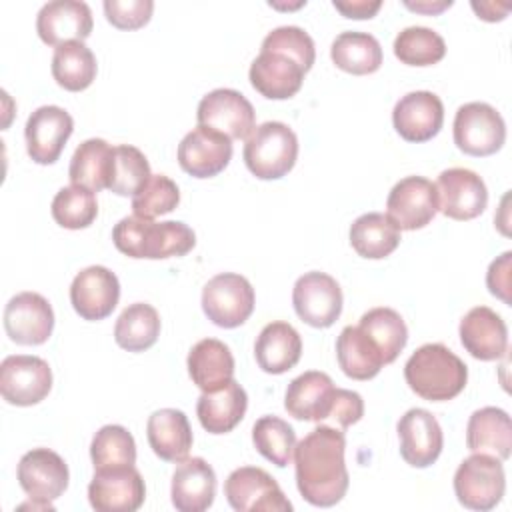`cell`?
<instances>
[{
  "label": "cell",
  "mask_w": 512,
  "mask_h": 512,
  "mask_svg": "<svg viewBox=\"0 0 512 512\" xmlns=\"http://www.w3.org/2000/svg\"><path fill=\"white\" fill-rule=\"evenodd\" d=\"M146 486L134 466L94 470L88 500L96 512H134L144 504Z\"/></svg>",
  "instance_id": "obj_13"
},
{
  "label": "cell",
  "mask_w": 512,
  "mask_h": 512,
  "mask_svg": "<svg viewBox=\"0 0 512 512\" xmlns=\"http://www.w3.org/2000/svg\"><path fill=\"white\" fill-rule=\"evenodd\" d=\"M146 436L152 452L166 462H182L192 448V428L188 416L176 408H160L150 414Z\"/></svg>",
  "instance_id": "obj_27"
},
{
  "label": "cell",
  "mask_w": 512,
  "mask_h": 512,
  "mask_svg": "<svg viewBox=\"0 0 512 512\" xmlns=\"http://www.w3.org/2000/svg\"><path fill=\"white\" fill-rule=\"evenodd\" d=\"M404 6L408 10H414V12H420V14H440L444 12L446 8L452 6V0H420V2H410V0H404Z\"/></svg>",
  "instance_id": "obj_51"
},
{
  "label": "cell",
  "mask_w": 512,
  "mask_h": 512,
  "mask_svg": "<svg viewBox=\"0 0 512 512\" xmlns=\"http://www.w3.org/2000/svg\"><path fill=\"white\" fill-rule=\"evenodd\" d=\"M72 132L74 120L64 108L52 104L36 108L28 116L24 128L28 156L42 166L54 164L60 158Z\"/></svg>",
  "instance_id": "obj_16"
},
{
  "label": "cell",
  "mask_w": 512,
  "mask_h": 512,
  "mask_svg": "<svg viewBox=\"0 0 512 512\" xmlns=\"http://www.w3.org/2000/svg\"><path fill=\"white\" fill-rule=\"evenodd\" d=\"M4 330L16 344H44L54 330V310L42 294L20 292L4 308Z\"/></svg>",
  "instance_id": "obj_15"
},
{
  "label": "cell",
  "mask_w": 512,
  "mask_h": 512,
  "mask_svg": "<svg viewBox=\"0 0 512 512\" xmlns=\"http://www.w3.org/2000/svg\"><path fill=\"white\" fill-rule=\"evenodd\" d=\"M90 458H92L94 470L134 466L136 464L134 436L120 424H106L92 438Z\"/></svg>",
  "instance_id": "obj_39"
},
{
  "label": "cell",
  "mask_w": 512,
  "mask_h": 512,
  "mask_svg": "<svg viewBox=\"0 0 512 512\" xmlns=\"http://www.w3.org/2000/svg\"><path fill=\"white\" fill-rule=\"evenodd\" d=\"M332 62L354 76L372 74L382 66V46L368 32H340L330 46Z\"/></svg>",
  "instance_id": "obj_35"
},
{
  "label": "cell",
  "mask_w": 512,
  "mask_h": 512,
  "mask_svg": "<svg viewBox=\"0 0 512 512\" xmlns=\"http://www.w3.org/2000/svg\"><path fill=\"white\" fill-rule=\"evenodd\" d=\"M454 144L468 156H492L506 142L502 114L486 102H468L454 116Z\"/></svg>",
  "instance_id": "obj_6"
},
{
  "label": "cell",
  "mask_w": 512,
  "mask_h": 512,
  "mask_svg": "<svg viewBox=\"0 0 512 512\" xmlns=\"http://www.w3.org/2000/svg\"><path fill=\"white\" fill-rule=\"evenodd\" d=\"M512 270V252H504L502 256H498L496 260H492V264L488 266L486 272V284L490 294H494L496 298H500L504 304H512L510 298V272Z\"/></svg>",
  "instance_id": "obj_48"
},
{
  "label": "cell",
  "mask_w": 512,
  "mask_h": 512,
  "mask_svg": "<svg viewBox=\"0 0 512 512\" xmlns=\"http://www.w3.org/2000/svg\"><path fill=\"white\" fill-rule=\"evenodd\" d=\"M52 218L56 224L68 230L88 228L98 216V202L92 190L84 186H64L56 192L52 206Z\"/></svg>",
  "instance_id": "obj_42"
},
{
  "label": "cell",
  "mask_w": 512,
  "mask_h": 512,
  "mask_svg": "<svg viewBox=\"0 0 512 512\" xmlns=\"http://www.w3.org/2000/svg\"><path fill=\"white\" fill-rule=\"evenodd\" d=\"M400 240V228L382 212H366L350 226V246L368 260L390 256Z\"/></svg>",
  "instance_id": "obj_33"
},
{
  "label": "cell",
  "mask_w": 512,
  "mask_h": 512,
  "mask_svg": "<svg viewBox=\"0 0 512 512\" xmlns=\"http://www.w3.org/2000/svg\"><path fill=\"white\" fill-rule=\"evenodd\" d=\"M400 456L414 468L434 464L444 446V434L436 416L424 408H410L398 420Z\"/></svg>",
  "instance_id": "obj_20"
},
{
  "label": "cell",
  "mask_w": 512,
  "mask_h": 512,
  "mask_svg": "<svg viewBox=\"0 0 512 512\" xmlns=\"http://www.w3.org/2000/svg\"><path fill=\"white\" fill-rule=\"evenodd\" d=\"M160 336V314L146 302H134L122 310L114 326V340L128 352H144Z\"/></svg>",
  "instance_id": "obj_37"
},
{
  "label": "cell",
  "mask_w": 512,
  "mask_h": 512,
  "mask_svg": "<svg viewBox=\"0 0 512 512\" xmlns=\"http://www.w3.org/2000/svg\"><path fill=\"white\" fill-rule=\"evenodd\" d=\"M232 160V140L212 128L196 126L178 144V164L194 178H212Z\"/></svg>",
  "instance_id": "obj_19"
},
{
  "label": "cell",
  "mask_w": 512,
  "mask_h": 512,
  "mask_svg": "<svg viewBox=\"0 0 512 512\" xmlns=\"http://www.w3.org/2000/svg\"><path fill=\"white\" fill-rule=\"evenodd\" d=\"M438 212L436 184L424 176H406L396 182L386 198V216L400 230H420Z\"/></svg>",
  "instance_id": "obj_12"
},
{
  "label": "cell",
  "mask_w": 512,
  "mask_h": 512,
  "mask_svg": "<svg viewBox=\"0 0 512 512\" xmlns=\"http://www.w3.org/2000/svg\"><path fill=\"white\" fill-rule=\"evenodd\" d=\"M358 326L376 344L384 364L394 362L408 342V328L404 318L386 306L364 312Z\"/></svg>",
  "instance_id": "obj_38"
},
{
  "label": "cell",
  "mask_w": 512,
  "mask_h": 512,
  "mask_svg": "<svg viewBox=\"0 0 512 512\" xmlns=\"http://www.w3.org/2000/svg\"><path fill=\"white\" fill-rule=\"evenodd\" d=\"M52 390V370L40 356L14 354L0 364V394L12 406H34Z\"/></svg>",
  "instance_id": "obj_9"
},
{
  "label": "cell",
  "mask_w": 512,
  "mask_h": 512,
  "mask_svg": "<svg viewBox=\"0 0 512 512\" xmlns=\"http://www.w3.org/2000/svg\"><path fill=\"white\" fill-rule=\"evenodd\" d=\"M260 50L282 52V54L294 58L304 68V72H308L312 68L314 60H316L314 40L300 26H278V28H274L262 40Z\"/></svg>",
  "instance_id": "obj_45"
},
{
  "label": "cell",
  "mask_w": 512,
  "mask_h": 512,
  "mask_svg": "<svg viewBox=\"0 0 512 512\" xmlns=\"http://www.w3.org/2000/svg\"><path fill=\"white\" fill-rule=\"evenodd\" d=\"M180 202V190L164 174H152L146 184L132 196V212L140 218H156L172 212Z\"/></svg>",
  "instance_id": "obj_44"
},
{
  "label": "cell",
  "mask_w": 512,
  "mask_h": 512,
  "mask_svg": "<svg viewBox=\"0 0 512 512\" xmlns=\"http://www.w3.org/2000/svg\"><path fill=\"white\" fill-rule=\"evenodd\" d=\"M254 302L252 284L236 272L216 274L202 288V310L220 328L242 326L250 318Z\"/></svg>",
  "instance_id": "obj_7"
},
{
  "label": "cell",
  "mask_w": 512,
  "mask_h": 512,
  "mask_svg": "<svg viewBox=\"0 0 512 512\" xmlns=\"http://www.w3.org/2000/svg\"><path fill=\"white\" fill-rule=\"evenodd\" d=\"M224 496L236 512H290L292 502L278 482L258 466H240L224 482Z\"/></svg>",
  "instance_id": "obj_8"
},
{
  "label": "cell",
  "mask_w": 512,
  "mask_h": 512,
  "mask_svg": "<svg viewBox=\"0 0 512 512\" xmlns=\"http://www.w3.org/2000/svg\"><path fill=\"white\" fill-rule=\"evenodd\" d=\"M292 306L308 326L328 328L342 314V288L326 272H306L292 288Z\"/></svg>",
  "instance_id": "obj_10"
},
{
  "label": "cell",
  "mask_w": 512,
  "mask_h": 512,
  "mask_svg": "<svg viewBox=\"0 0 512 512\" xmlns=\"http://www.w3.org/2000/svg\"><path fill=\"white\" fill-rule=\"evenodd\" d=\"M92 12L80 0L46 2L36 16V32L48 46H62L66 42H84L92 32Z\"/></svg>",
  "instance_id": "obj_22"
},
{
  "label": "cell",
  "mask_w": 512,
  "mask_h": 512,
  "mask_svg": "<svg viewBox=\"0 0 512 512\" xmlns=\"http://www.w3.org/2000/svg\"><path fill=\"white\" fill-rule=\"evenodd\" d=\"M254 448L278 468H284L292 462L296 432L294 428L278 416H262L252 426Z\"/></svg>",
  "instance_id": "obj_41"
},
{
  "label": "cell",
  "mask_w": 512,
  "mask_h": 512,
  "mask_svg": "<svg viewBox=\"0 0 512 512\" xmlns=\"http://www.w3.org/2000/svg\"><path fill=\"white\" fill-rule=\"evenodd\" d=\"M334 394L336 386L326 372L308 370L288 384L284 408L296 420L320 422L330 418Z\"/></svg>",
  "instance_id": "obj_25"
},
{
  "label": "cell",
  "mask_w": 512,
  "mask_h": 512,
  "mask_svg": "<svg viewBox=\"0 0 512 512\" xmlns=\"http://www.w3.org/2000/svg\"><path fill=\"white\" fill-rule=\"evenodd\" d=\"M364 416V400L358 392L336 388L334 404L330 410V418H334L342 428L356 424Z\"/></svg>",
  "instance_id": "obj_47"
},
{
  "label": "cell",
  "mask_w": 512,
  "mask_h": 512,
  "mask_svg": "<svg viewBox=\"0 0 512 512\" xmlns=\"http://www.w3.org/2000/svg\"><path fill=\"white\" fill-rule=\"evenodd\" d=\"M152 0H106V20L118 30H138L152 18Z\"/></svg>",
  "instance_id": "obj_46"
},
{
  "label": "cell",
  "mask_w": 512,
  "mask_h": 512,
  "mask_svg": "<svg viewBox=\"0 0 512 512\" xmlns=\"http://www.w3.org/2000/svg\"><path fill=\"white\" fill-rule=\"evenodd\" d=\"M172 504L180 512H204L216 496L214 468L200 456L178 462L170 486Z\"/></svg>",
  "instance_id": "obj_26"
},
{
  "label": "cell",
  "mask_w": 512,
  "mask_h": 512,
  "mask_svg": "<svg viewBox=\"0 0 512 512\" xmlns=\"http://www.w3.org/2000/svg\"><path fill=\"white\" fill-rule=\"evenodd\" d=\"M248 408L246 390L232 378L214 392H202L196 402V416L210 434H226L234 430Z\"/></svg>",
  "instance_id": "obj_28"
},
{
  "label": "cell",
  "mask_w": 512,
  "mask_h": 512,
  "mask_svg": "<svg viewBox=\"0 0 512 512\" xmlns=\"http://www.w3.org/2000/svg\"><path fill=\"white\" fill-rule=\"evenodd\" d=\"M336 358L342 372L352 380H370L384 366L380 350L360 326L342 328L336 340Z\"/></svg>",
  "instance_id": "obj_34"
},
{
  "label": "cell",
  "mask_w": 512,
  "mask_h": 512,
  "mask_svg": "<svg viewBox=\"0 0 512 512\" xmlns=\"http://www.w3.org/2000/svg\"><path fill=\"white\" fill-rule=\"evenodd\" d=\"M394 56L408 66H432L446 54L444 38L426 26H408L394 38Z\"/></svg>",
  "instance_id": "obj_40"
},
{
  "label": "cell",
  "mask_w": 512,
  "mask_h": 512,
  "mask_svg": "<svg viewBox=\"0 0 512 512\" xmlns=\"http://www.w3.org/2000/svg\"><path fill=\"white\" fill-rule=\"evenodd\" d=\"M438 210L452 220H472L486 210L488 190L484 180L468 168L442 170L436 180Z\"/></svg>",
  "instance_id": "obj_17"
},
{
  "label": "cell",
  "mask_w": 512,
  "mask_h": 512,
  "mask_svg": "<svg viewBox=\"0 0 512 512\" xmlns=\"http://www.w3.org/2000/svg\"><path fill=\"white\" fill-rule=\"evenodd\" d=\"M254 356L266 374H284L298 364L302 356V338L292 324L282 320L270 322L256 338Z\"/></svg>",
  "instance_id": "obj_29"
},
{
  "label": "cell",
  "mask_w": 512,
  "mask_h": 512,
  "mask_svg": "<svg viewBox=\"0 0 512 512\" xmlns=\"http://www.w3.org/2000/svg\"><path fill=\"white\" fill-rule=\"evenodd\" d=\"M406 384L430 402L456 398L468 382V366L448 346L430 342L420 346L404 364Z\"/></svg>",
  "instance_id": "obj_3"
},
{
  "label": "cell",
  "mask_w": 512,
  "mask_h": 512,
  "mask_svg": "<svg viewBox=\"0 0 512 512\" xmlns=\"http://www.w3.org/2000/svg\"><path fill=\"white\" fill-rule=\"evenodd\" d=\"M466 446L470 452L508 460L512 452V422L506 410L484 406L468 418Z\"/></svg>",
  "instance_id": "obj_30"
},
{
  "label": "cell",
  "mask_w": 512,
  "mask_h": 512,
  "mask_svg": "<svg viewBox=\"0 0 512 512\" xmlns=\"http://www.w3.org/2000/svg\"><path fill=\"white\" fill-rule=\"evenodd\" d=\"M114 168V148L102 138L84 140L70 158L68 176L76 186H84L92 192L108 188Z\"/></svg>",
  "instance_id": "obj_32"
},
{
  "label": "cell",
  "mask_w": 512,
  "mask_h": 512,
  "mask_svg": "<svg viewBox=\"0 0 512 512\" xmlns=\"http://www.w3.org/2000/svg\"><path fill=\"white\" fill-rule=\"evenodd\" d=\"M198 126H206L226 134L230 140H242L256 128V112L250 100L232 88H216L208 92L196 110Z\"/></svg>",
  "instance_id": "obj_11"
},
{
  "label": "cell",
  "mask_w": 512,
  "mask_h": 512,
  "mask_svg": "<svg viewBox=\"0 0 512 512\" xmlns=\"http://www.w3.org/2000/svg\"><path fill=\"white\" fill-rule=\"evenodd\" d=\"M114 246L130 258L164 260L184 256L196 246L194 230L180 220L152 222L136 214L124 216L112 230Z\"/></svg>",
  "instance_id": "obj_2"
},
{
  "label": "cell",
  "mask_w": 512,
  "mask_h": 512,
  "mask_svg": "<svg viewBox=\"0 0 512 512\" xmlns=\"http://www.w3.org/2000/svg\"><path fill=\"white\" fill-rule=\"evenodd\" d=\"M344 450V432L326 424L316 426L294 446L296 486L308 504L330 508L344 498L350 484Z\"/></svg>",
  "instance_id": "obj_1"
},
{
  "label": "cell",
  "mask_w": 512,
  "mask_h": 512,
  "mask_svg": "<svg viewBox=\"0 0 512 512\" xmlns=\"http://www.w3.org/2000/svg\"><path fill=\"white\" fill-rule=\"evenodd\" d=\"M332 4H334V8H336L344 18H354V20L374 18L376 12H378L380 6H382L380 0H348V2L334 0Z\"/></svg>",
  "instance_id": "obj_49"
},
{
  "label": "cell",
  "mask_w": 512,
  "mask_h": 512,
  "mask_svg": "<svg viewBox=\"0 0 512 512\" xmlns=\"http://www.w3.org/2000/svg\"><path fill=\"white\" fill-rule=\"evenodd\" d=\"M52 76L58 86L70 92L86 90L98 72L96 56L84 42H66L54 50Z\"/></svg>",
  "instance_id": "obj_36"
},
{
  "label": "cell",
  "mask_w": 512,
  "mask_h": 512,
  "mask_svg": "<svg viewBox=\"0 0 512 512\" xmlns=\"http://www.w3.org/2000/svg\"><path fill=\"white\" fill-rule=\"evenodd\" d=\"M304 74L294 58L272 50H260L248 70L252 88L268 100L292 98L302 88Z\"/></svg>",
  "instance_id": "obj_23"
},
{
  "label": "cell",
  "mask_w": 512,
  "mask_h": 512,
  "mask_svg": "<svg viewBox=\"0 0 512 512\" xmlns=\"http://www.w3.org/2000/svg\"><path fill=\"white\" fill-rule=\"evenodd\" d=\"M16 476L28 498L48 504L64 494L70 480L68 464L50 448H32L26 452L18 462Z\"/></svg>",
  "instance_id": "obj_14"
},
{
  "label": "cell",
  "mask_w": 512,
  "mask_h": 512,
  "mask_svg": "<svg viewBox=\"0 0 512 512\" xmlns=\"http://www.w3.org/2000/svg\"><path fill=\"white\" fill-rule=\"evenodd\" d=\"M460 342L476 360H498L508 350V328L488 306H474L460 320Z\"/></svg>",
  "instance_id": "obj_24"
},
{
  "label": "cell",
  "mask_w": 512,
  "mask_h": 512,
  "mask_svg": "<svg viewBox=\"0 0 512 512\" xmlns=\"http://www.w3.org/2000/svg\"><path fill=\"white\" fill-rule=\"evenodd\" d=\"M244 164L260 180L286 176L298 158V138L284 122H264L252 130L244 144Z\"/></svg>",
  "instance_id": "obj_4"
},
{
  "label": "cell",
  "mask_w": 512,
  "mask_h": 512,
  "mask_svg": "<svg viewBox=\"0 0 512 512\" xmlns=\"http://www.w3.org/2000/svg\"><path fill=\"white\" fill-rule=\"evenodd\" d=\"M392 124L406 142H428L444 124V104L434 92H408L396 102Z\"/></svg>",
  "instance_id": "obj_21"
},
{
  "label": "cell",
  "mask_w": 512,
  "mask_h": 512,
  "mask_svg": "<svg viewBox=\"0 0 512 512\" xmlns=\"http://www.w3.org/2000/svg\"><path fill=\"white\" fill-rule=\"evenodd\" d=\"M188 374L202 392H214L234 378V356L230 348L216 338L196 342L188 352Z\"/></svg>",
  "instance_id": "obj_31"
},
{
  "label": "cell",
  "mask_w": 512,
  "mask_h": 512,
  "mask_svg": "<svg viewBox=\"0 0 512 512\" xmlns=\"http://www.w3.org/2000/svg\"><path fill=\"white\" fill-rule=\"evenodd\" d=\"M472 10L478 14V18L486 20V22H498V20H504L510 12V6H500L496 2H472L470 4Z\"/></svg>",
  "instance_id": "obj_50"
},
{
  "label": "cell",
  "mask_w": 512,
  "mask_h": 512,
  "mask_svg": "<svg viewBox=\"0 0 512 512\" xmlns=\"http://www.w3.org/2000/svg\"><path fill=\"white\" fill-rule=\"evenodd\" d=\"M120 300V282L106 266H88L80 270L70 284V302L76 314L96 322L108 318Z\"/></svg>",
  "instance_id": "obj_18"
},
{
  "label": "cell",
  "mask_w": 512,
  "mask_h": 512,
  "mask_svg": "<svg viewBox=\"0 0 512 512\" xmlns=\"http://www.w3.org/2000/svg\"><path fill=\"white\" fill-rule=\"evenodd\" d=\"M506 490V476L502 460L490 454L472 452L454 474V494L458 502L476 512L496 508Z\"/></svg>",
  "instance_id": "obj_5"
},
{
  "label": "cell",
  "mask_w": 512,
  "mask_h": 512,
  "mask_svg": "<svg viewBox=\"0 0 512 512\" xmlns=\"http://www.w3.org/2000/svg\"><path fill=\"white\" fill-rule=\"evenodd\" d=\"M152 176L146 156L130 144L114 148V168L108 190L118 196H134Z\"/></svg>",
  "instance_id": "obj_43"
}]
</instances>
